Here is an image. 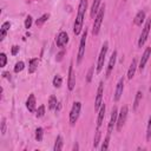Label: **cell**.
Instances as JSON below:
<instances>
[{"instance_id":"10","label":"cell","mask_w":151,"mask_h":151,"mask_svg":"<svg viewBox=\"0 0 151 151\" xmlns=\"http://www.w3.org/2000/svg\"><path fill=\"white\" fill-rule=\"evenodd\" d=\"M117 117H118V110H117V106H113L112 112H111V118H110V122H109V125H107V133L109 134H111V132L113 130V126L117 123Z\"/></svg>"},{"instance_id":"23","label":"cell","mask_w":151,"mask_h":151,"mask_svg":"<svg viewBox=\"0 0 151 151\" xmlns=\"http://www.w3.org/2000/svg\"><path fill=\"white\" fill-rule=\"evenodd\" d=\"M57 104H58V100L55 98V96H51L50 99H48V109L50 110H55L57 109Z\"/></svg>"},{"instance_id":"30","label":"cell","mask_w":151,"mask_h":151,"mask_svg":"<svg viewBox=\"0 0 151 151\" xmlns=\"http://www.w3.org/2000/svg\"><path fill=\"white\" fill-rule=\"evenodd\" d=\"M24 67H25L24 61H18V63L15 64V66H14V72H15V73H19V72H21V71L24 70Z\"/></svg>"},{"instance_id":"17","label":"cell","mask_w":151,"mask_h":151,"mask_svg":"<svg viewBox=\"0 0 151 151\" xmlns=\"http://www.w3.org/2000/svg\"><path fill=\"white\" fill-rule=\"evenodd\" d=\"M145 21V12L144 11H139L137 14H136V17H134V19H133V22H134V25H137V26H142V24Z\"/></svg>"},{"instance_id":"4","label":"cell","mask_w":151,"mask_h":151,"mask_svg":"<svg viewBox=\"0 0 151 151\" xmlns=\"http://www.w3.org/2000/svg\"><path fill=\"white\" fill-rule=\"evenodd\" d=\"M81 110V103L80 101H74L72 105V109L70 111V124L74 125L79 118V113Z\"/></svg>"},{"instance_id":"16","label":"cell","mask_w":151,"mask_h":151,"mask_svg":"<svg viewBox=\"0 0 151 151\" xmlns=\"http://www.w3.org/2000/svg\"><path fill=\"white\" fill-rule=\"evenodd\" d=\"M26 107L29 112H34L35 110V97L34 94H29L27 100H26Z\"/></svg>"},{"instance_id":"21","label":"cell","mask_w":151,"mask_h":151,"mask_svg":"<svg viewBox=\"0 0 151 151\" xmlns=\"http://www.w3.org/2000/svg\"><path fill=\"white\" fill-rule=\"evenodd\" d=\"M100 2H101V0H94V1H93L92 7H91V13H90L91 18H94V15L97 14V12L99 11V8H100Z\"/></svg>"},{"instance_id":"33","label":"cell","mask_w":151,"mask_h":151,"mask_svg":"<svg viewBox=\"0 0 151 151\" xmlns=\"http://www.w3.org/2000/svg\"><path fill=\"white\" fill-rule=\"evenodd\" d=\"M44 114H45V106H44V105H40V106L38 107V110H37L35 116H37L38 118H40V117H42Z\"/></svg>"},{"instance_id":"12","label":"cell","mask_w":151,"mask_h":151,"mask_svg":"<svg viewBox=\"0 0 151 151\" xmlns=\"http://www.w3.org/2000/svg\"><path fill=\"white\" fill-rule=\"evenodd\" d=\"M123 90H124V78H120L117 83V86H116V91H114V101H118L123 94Z\"/></svg>"},{"instance_id":"19","label":"cell","mask_w":151,"mask_h":151,"mask_svg":"<svg viewBox=\"0 0 151 151\" xmlns=\"http://www.w3.org/2000/svg\"><path fill=\"white\" fill-rule=\"evenodd\" d=\"M9 27H11V22H9V21H5V22L1 25V28H0V40H1V41L5 39V37H6L7 31L9 29Z\"/></svg>"},{"instance_id":"32","label":"cell","mask_w":151,"mask_h":151,"mask_svg":"<svg viewBox=\"0 0 151 151\" xmlns=\"http://www.w3.org/2000/svg\"><path fill=\"white\" fill-rule=\"evenodd\" d=\"M6 63H7V57L2 52V53H0V67H5L6 66Z\"/></svg>"},{"instance_id":"29","label":"cell","mask_w":151,"mask_h":151,"mask_svg":"<svg viewBox=\"0 0 151 151\" xmlns=\"http://www.w3.org/2000/svg\"><path fill=\"white\" fill-rule=\"evenodd\" d=\"M110 136L111 134H106V137H105V139H104V142H103V145H101V147H100V150L101 151H105V150H107L109 149V142H110Z\"/></svg>"},{"instance_id":"35","label":"cell","mask_w":151,"mask_h":151,"mask_svg":"<svg viewBox=\"0 0 151 151\" xmlns=\"http://www.w3.org/2000/svg\"><path fill=\"white\" fill-rule=\"evenodd\" d=\"M1 133L2 134L6 133V118H2L1 120Z\"/></svg>"},{"instance_id":"11","label":"cell","mask_w":151,"mask_h":151,"mask_svg":"<svg viewBox=\"0 0 151 151\" xmlns=\"http://www.w3.org/2000/svg\"><path fill=\"white\" fill-rule=\"evenodd\" d=\"M150 55H151V47L149 46V47H146V48H145L144 53L142 54V58H140V63H139V66H138L140 71H143V70H144V67H145V64L147 63V60H149Z\"/></svg>"},{"instance_id":"37","label":"cell","mask_w":151,"mask_h":151,"mask_svg":"<svg viewBox=\"0 0 151 151\" xmlns=\"http://www.w3.org/2000/svg\"><path fill=\"white\" fill-rule=\"evenodd\" d=\"M18 52H19V46H17V45L12 46V54H13V55H15Z\"/></svg>"},{"instance_id":"7","label":"cell","mask_w":151,"mask_h":151,"mask_svg":"<svg viewBox=\"0 0 151 151\" xmlns=\"http://www.w3.org/2000/svg\"><path fill=\"white\" fill-rule=\"evenodd\" d=\"M86 38H87V28L84 29L83 35L80 38V42H79V50H78V57H77V63L79 64L85 54V45H86Z\"/></svg>"},{"instance_id":"13","label":"cell","mask_w":151,"mask_h":151,"mask_svg":"<svg viewBox=\"0 0 151 151\" xmlns=\"http://www.w3.org/2000/svg\"><path fill=\"white\" fill-rule=\"evenodd\" d=\"M68 42V34L66 32H60L55 39V44L58 47H63Z\"/></svg>"},{"instance_id":"25","label":"cell","mask_w":151,"mask_h":151,"mask_svg":"<svg viewBox=\"0 0 151 151\" xmlns=\"http://www.w3.org/2000/svg\"><path fill=\"white\" fill-rule=\"evenodd\" d=\"M48 18H50V14L48 13H46V14H42L37 21H35V24H37V26H40V25H42L45 21H47L48 20Z\"/></svg>"},{"instance_id":"5","label":"cell","mask_w":151,"mask_h":151,"mask_svg":"<svg viewBox=\"0 0 151 151\" xmlns=\"http://www.w3.org/2000/svg\"><path fill=\"white\" fill-rule=\"evenodd\" d=\"M107 48H109V42L105 41L101 46V50H100V53H99V57H98V63H97V72H101L103 67H104V63H105V57H106V53H107Z\"/></svg>"},{"instance_id":"36","label":"cell","mask_w":151,"mask_h":151,"mask_svg":"<svg viewBox=\"0 0 151 151\" xmlns=\"http://www.w3.org/2000/svg\"><path fill=\"white\" fill-rule=\"evenodd\" d=\"M92 73H93V67H91V68L88 70V73H87V78H86L87 83H90V81H91V79H92Z\"/></svg>"},{"instance_id":"28","label":"cell","mask_w":151,"mask_h":151,"mask_svg":"<svg viewBox=\"0 0 151 151\" xmlns=\"http://www.w3.org/2000/svg\"><path fill=\"white\" fill-rule=\"evenodd\" d=\"M99 142H100V130L97 127V131H96V136H94V140H93V147H94V149L98 146Z\"/></svg>"},{"instance_id":"15","label":"cell","mask_w":151,"mask_h":151,"mask_svg":"<svg viewBox=\"0 0 151 151\" xmlns=\"http://www.w3.org/2000/svg\"><path fill=\"white\" fill-rule=\"evenodd\" d=\"M105 110H106V105L103 103L101 106L99 107L98 110V118H97V127L99 129L104 122V118H105Z\"/></svg>"},{"instance_id":"1","label":"cell","mask_w":151,"mask_h":151,"mask_svg":"<svg viewBox=\"0 0 151 151\" xmlns=\"http://www.w3.org/2000/svg\"><path fill=\"white\" fill-rule=\"evenodd\" d=\"M86 8H87V0H80L79 6H78V13H77L74 25H73V32H74L76 35H78L83 29V24H84V17H85Z\"/></svg>"},{"instance_id":"38","label":"cell","mask_w":151,"mask_h":151,"mask_svg":"<svg viewBox=\"0 0 151 151\" xmlns=\"http://www.w3.org/2000/svg\"><path fill=\"white\" fill-rule=\"evenodd\" d=\"M9 76H11V74H9L8 72H5V73H4V77H6V78H11Z\"/></svg>"},{"instance_id":"6","label":"cell","mask_w":151,"mask_h":151,"mask_svg":"<svg viewBox=\"0 0 151 151\" xmlns=\"http://www.w3.org/2000/svg\"><path fill=\"white\" fill-rule=\"evenodd\" d=\"M126 118H127V106L124 105L122 106L120 111L118 112V117H117V123H116V127L118 131L122 130V127L124 126L125 122H126Z\"/></svg>"},{"instance_id":"14","label":"cell","mask_w":151,"mask_h":151,"mask_svg":"<svg viewBox=\"0 0 151 151\" xmlns=\"http://www.w3.org/2000/svg\"><path fill=\"white\" fill-rule=\"evenodd\" d=\"M116 58H117V51H113L112 54H111V58L109 60V65H107V68H106V78L110 77L113 67H114V64H116Z\"/></svg>"},{"instance_id":"27","label":"cell","mask_w":151,"mask_h":151,"mask_svg":"<svg viewBox=\"0 0 151 151\" xmlns=\"http://www.w3.org/2000/svg\"><path fill=\"white\" fill-rule=\"evenodd\" d=\"M42 136H44V130H42V127H38V129L35 130V139H37L38 142H41V140H42Z\"/></svg>"},{"instance_id":"18","label":"cell","mask_w":151,"mask_h":151,"mask_svg":"<svg viewBox=\"0 0 151 151\" xmlns=\"http://www.w3.org/2000/svg\"><path fill=\"white\" fill-rule=\"evenodd\" d=\"M136 68H137V59H132L131 64H130V67H129V71H127V79H132L134 77V73H136Z\"/></svg>"},{"instance_id":"9","label":"cell","mask_w":151,"mask_h":151,"mask_svg":"<svg viewBox=\"0 0 151 151\" xmlns=\"http://www.w3.org/2000/svg\"><path fill=\"white\" fill-rule=\"evenodd\" d=\"M76 86V74H74V70H73V64H70L68 67V79H67V87L70 91H72Z\"/></svg>"},{"instance_id":"39","label":"cell","mask_w":151,"mask_h":151,"mask_svg":"<svg viewBox=\"0 0 151 151\" xmlns=\"http://www.w3.org/2000/svg\"><path fill=\"white\" fill-rule=\"evenodd\" d=\"M63 54H64V52H61V53H59V54H58V60H60V59H61V55H63Z\"/></svg>"},{"instance_id":"24","label":"cell","mask_w":151,"mask_h":151,"mask_svg":"<svg viewBox=\"0 0 151 151\" xmlns=\"http://www.w3.org/2000/svg\"><path fill=\"white\" fill-rule=\"evenodd\" d=\"M61 149H63V137H61V136H58L57 139H55L53 150H54V151H60Z\"/></svg>"},{"instance_id":"8","label":"cell","mask_w":151,"mask_h":151,"mask_svg":"<svg viewBox=\"0 0 151 151\" xmlns=\"http://www.w3.org/2000/svg\"><path fill=\"white\" fill-rule=\"evenodd\" d=\"M103 92H104V84H103V81H100L98 85L97 96H96V100H94V109L96 110H99V107L103 104Z\"/></svg>"},{"instance_id":"20","label":"cell","mask_w":151,"mask_h":151,"mask_svg":"<svg viewBox=\"0 0 151 151\" xmlns=\"http://www.w3.org/2000/svg\"><path fill=\"white\" fill-rule=\"evenodd\" d=\"M38 64H39V59L38 58H33L29 60L28 64V73H34L35 70L38 68Z\"/></svg>"},{"instance_id":"26","label":"cell","mask_w":151,"mask_h":151,"mask_svg":"<svg viewBox=\"0 0 151 151\" xmlns=\"http://www.w3.org/2000/svg\"><path fill=\"white\" fill-rule=\"evenodd\" d=\"M61 84H63V78L59 74L54 76V78H53V86L54 87H60Z\"/></svg>"},{"instance_id":"22","label":"cell","mask_w":151,"mask_h":151,"mask_svg":"<svg viewBox=\"0 0 151 151\" xmlns=\"http://www.w3.org/2000/svg\"><path fill=\"white\" fill-rule=\"evenodd\" d=\"M142 98H143V93L142 91H137L136 93V97H134V101H133V110H137L140 101H142Z\"/></svg>"},{"instance_id":"31","label":"cell","mask_w":151,"mask_h":151,"mask_svg":"<svg viewBox=\"0 0 151 151\" xmlns=\"http://www.w3.org/2000/svg\"><path fill=\"white\" fill-rule=\"evenodd\" d=\"M146 139H147V140L151 139V116H150L149 122H147V127H146Z\"/></svg>"},{"instance_id":"3","label":"cell","mask_w":151,"mask_h":151,"mask_svg":"<svg viewBox=\"0 0 151 151\" xmlns=\"http://www.w3.org/2000/svg\"><path fill=\"white\" fill-rule=\"evenodd\" d=\"M150 28H151V18L146 19L145 25H144V27L142 29V33H140L139 39H138V46L139 47H142L145 44V41L147 40V37H149V33H150Z\"/></svg>"},{"instance_id":"34","label":"cell","mask_w":151,"mask_h":151,"mask_svg":"<svg viewBox=\"0 0 151 151\" xmlns=\"http://www.w3.org/2000/svg\"><path fill=\"white\" fill-rule=\"evenodd\" d=\"M32 17L31 15H27L26 17V19H25V28H31V26H32Z\"/></svg>"},{"instance_id":"2","label":"cell","mask_w":151,"mask_h":151,"mask_svg":"<svg viewBox=\"0 0 151 151\" xmlns=\"http://www.w3.org/2000/svg\"><path fill=\"white\" fill-rule=\"evenodd\" d=\"M104 14H105V5L100 6L99 11L97 12L96 17H94V22H93V28H92V34L97 35L99 33L100 26L103 24V19H104Z\"/></svg>"},{"instance_id":"40","label":"cell","mask_w":151,"mask_h":151,"mask_svg":"<svg viewBox=\"0 0 151 151\" xmlns=\"http://www.w3.org/2000/svg\"><path fill=\"white\" fill-rule=\"evenodd\" d=\"M73 149H74V150H78V145H77V144H76V145H74V146H73Z\"/></svg>"}]
</instances>
